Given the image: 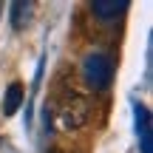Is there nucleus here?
<instances>
[{
	"mask_svg": "<svg viewBox=\"0 0 153 153\" xmlns=\"http://www.w3.org/2000/svg\"><path fill=\"white\" fill-rule=\"evenodd\" d=\"M88 116H91V105L79 94H65L60 108H57V122L62 131H79L88 122Z\"/></svg>",
	"mask_w": 153,
	"mask_h": 153,
	"instance_id": "nucleus-1",
	"label": "nucleus"
},
{
	"mask_svg": "<svg viewBox=\"0 0 153 153\" xmlns=\"http://www.w3.org/2000/svg\"><path fill=\"white\" fill-rule=\"evenodd\" d=\"M82 76H85L88 88L94 91H102L111 85V76H114V62L108 54H88L82 60Z\"/></svg>",
	"mask_w": 153,
	"mask_h": 153,
	"instance_id": "nucleus-2",
	"label": "nucleus"
},
{
	"mask_svg": "<svg viewBox=\"0 0 153 153\" xmlns=\"http://www.w3.org/2000/svg\"><path fill=\"white\" fill-rule=\"evenodd\" d=\"M133 119H136V133L142 142V153H153V133H150V111L142 102H133Z\"/></svg>",
	"mask_w": 153,
	"mask_h": 153,
	"instance_id": "nucleus-3",
	"label": "nucleus"
},
{
	"mask_svg": "<svg viewBox=\"0 0 153 153\" xmlns=\"http://www.w3.org/2000/svg\"><path fill=\"white\" fill-rule=\"evenodd\" d=\"M9 20H11V28L14 31H26L28 26H31V20H34V3L31 0H17V3H11L9 6Z\"/></svg>",
	"mask_w": 153,
	"mask_h": 153,
	"instance_id": "nucleus-4",
	"label": "nucleus"
},
{
	"mask_svg": "<svg viewBox=\"0 0 153 153\" xmlns=\"http://www.w3.org/2000/svg\"><path fill=\"white\" fill-rule=\"evenodd\" d=\"M125 9H128L125 0H119V3H116V0H94L91 3V11L99 20H114V17H119Z\"/></svg>",
	"mask_w": 153,
	"mask_h": 153,
	"instance_id": "nucleus-5",
	"label": "nucleus"
},
{
	"mask_svg": "<svg viewBox=\"0 0 153 153\" xmlns=\"http://www.w3.org/2000/svg\"><path fill=\"white\" fill-rule=\"evenodd\" d=\"M20 105H23V85L20 82H11V85L6 88V97H3V114L14 116Z\"/></svg>",
	"mask_w": 153,
	"mask_h": 153,
	"instance_id": "nucleus-6",
	"label": "nucleus"
},
{
	"mask_svg": "<svg viewBox=\"0 0 153 153\" xmlns=\"http://www.w3.org/2000/svg\"><path fill=\"white\" fill-rule=\"evenodd\" d=\"M54 153H62V150H54Z\"/></svg>",
	"mask_w": 153,
	"mask_h": 153,
	"instance_id": "nucleus-7",
	"label": "nucleus"
}]
</instances>
